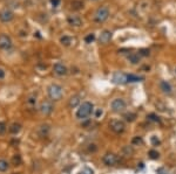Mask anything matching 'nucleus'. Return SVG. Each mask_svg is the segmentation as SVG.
<instances>
[{
  "instance_id": "obj_1",
  "label": "nucleus",
  "mask_w": 176,
  "mask_h": 174,
  "mask_svg": "<svg viewBox=\"0 0 176 174\" xmlns=\"http://www.w3.org/2000/svg\"><path fill=\"white\" fill-rule=\"evenodd\" d=\"M92 111H93V104L91 102H83L76 111V118L80 121H85L91 116Z\"/></svg>"
},
{
  "instance_id": "obj_2",
  "label": "nucleus",
  "mask_w": 176,
  "mask_h": 174,
  "mask_svg": "<svg viewBox=\"0 0 176 174\" xmlns=\"http://www.w3.org/2000/svg\"><path fill=\"white\" fill-rule=\"evenodd\" d=\"M48 97L52 100H60L64 96V88L59 84H51L47 88Z\"/></svg>"
},
{
  "instance_id": "obj_3",
  "label": "nucleus",
  "mask_w": 176,
  "mask_h": 174,
  "mask_svg": "<svg viewBox=\"0 0 176 174\" xmlns=\"http://www.w3.org/2000/svg\"><path fill=\"white\" fill-rule=\"evenodd\" d=\"M109 16V10L106 6H102L100 8H97V11L95 12V15H94V19H95L96 22H105L108 19Z\"/></svg>"
},
{
  "instance_id": "obj_4",
  "label": "nucleus",
  "mask_w": 176,
  "mask_h": 174,
  "mask_svg": "<svg viewBox=\"0 0 176 174\" xmlns=\"http://www.w3.org/2000/svg\"><path fill=\"white\" fill-rule=\"evenodd\" d=\"M126 102L122 100V98H115V100H113L112 104H111V108H112V110L114 112H116V113H121L123 111L126 110Z\"/></svg>"
},
{
  "instance_id": "obj_5",
  "label": "nucleus",
  "mask_w": 176,
  "mask_h": 174,
  "mask_svg": "<svg viewBox=\"0 0 176 174\" xmlns=\"http://www.w3.org/2000/svg\"><path fill=\"white\" fill-rule=\"evenodd\" d=\"M109 127L115 133H122L126 130L124 123L122 121H120V119H112V121H109Z\"/></svg>"
},
{
  "instance_id": "obj_6",
  "label": "nucleus",
  "mask_w": 176,
  "mask_h": 174,
  "mask_svg": "<svg viewBox=\"0 0 176 174\" xmlns=\"http://www.w3.org/2000/svg\"><path fill=\"white\" fill-rule=\"evenodd\" d=\"M54 110V105L51 100H43L41 102V104L39 106V111L41 112V115L43 116H49Z\"/></svg>"
},
{
  "instance_id": "obj_7",
  "label": "nucleus",
  "mask_w": 176,
  "mask_h": 174,
  "mask_svg": "<svg viewBox=\"0 0 176 174\" xmlns=\"http://www.w3.org/2000/svg\"><path fill=\"white\" fill-rule=\"evenodd\" d=\"M14 19V13L10 8H4L0 11V21L1 22H11Z\"/></svg>"
},
{
  "instance_id": "obj_8",
  "label": "nucleus",
  "mask_w": 176,
  "mask_h": 174,
  "mask_svg": "<svg viewBox=\"0 0 176 174\" xmlns=\"http://www.w3.org/2000/svg\"><path fill=\"white\" fill-rule=\"evenodd\" d=\"M117 157L114 154V153H106L102 158V161L106 166H115L117 163Z\"/></svg>"
},
{
  "instance_id": "obj_9",
  "label": "nucleus",
  "mask_w": 176,
  "mask_h": 174,
  "mask_svg": "<svg viewBox=\"0 0 176 174\" xmlns=\"http://www.w3.org/2000/svg\"><path fill=\"white\" fill-rule=\"evenodd\" d=\"M12 47V39L7 34H0V49H10Z\"/></svg>"
},
{
  "instance_id": "obj_10",
  "label": "nucleus",
  "mask_w": 176,
  "mask_h": 174,
  "mask_svg": "<svg viewBox=\"0 0 176 174\" xmlns=\"http://www.w3.org/2000/svg\"><path fill=\"white\" fill-rule=\"evenodd\" d=\"M112 81H113V83H115V84H124V83H128V82H127V75L123 74V73H120V71H117V73H115V74L113 75Z\"/></svg>"
},
{
  "instance_id": "obj_11",
  "label": "nucleus",
  "mask_w": 176,
  "mask_h": 174,
  "mask_svg": "<svg viewBox=\"0 0 176 174\" xmlns=\"http://www.w3.org/2000/svg\"><path fill=\"white\" fill-rule=\"evenodd\" d=\"M53 71L54 74L58 75V76H65V75H67V73H68V69H67L66 66L58 62V63H55L53 66Z\"/></svg>"
},
{
  "instance_id": "obj_12",
  "label": "nucleus",
  "mask_w": 176,
  "mask_h": 174,
  "mask_svg": "<svg viewBox=\"0 0 176 174\" xmlns=\"http://www.w3.org/2000/svg\"><path fill=\"white\" fill-rule=\"evenodd\" d=\"M112 40V32L111 31H103V32L100 34V37H99V41L102 45H107Z\"/></svg>"
},
{
  "instance_id": "obj_13",
  "label": "nucleus",
  "mask_w": 176,
  "mask_h": 174,
  "mask_svg": "<svg viewBox=\"0 0 176 174\" xmlns=\"http://www.w3.org/2000/svg\"><path fill=\"white\" fill-rule=\"evenodd\" d=\"M67 22L70 23V26H74V27H79L82 25V20H81L80 16L78 15H70L67 18Z\"/></svg>"
},
{
  "instance_id": "obj_14",
  "label": "nucleus",
  "mask_w": 176,
  "mask_h": 174,
  "mask_svg": "<svg viewBox=\"0 0 176 174\" xmlns=\"http://www.w3.org/2000/svg\"><path fill=\"white\" fill-rule=\"evenodd\" d=\"M68 105H70V108H72V109H74L76 106H80V96L75 95L73 96V97H70Z\"/></svg>"
},
{
  "instance_id": "obj_15",
  "label": "nucleus",
  "mask_w": 176,
  "mask_h": 174,
  "mask_svg": "<svg viewBox=\"0 0 176 174\" xmlns=\"http://www.w3.org/2000/svg\"><path fill=\"white\" fill-rule=\"evenodd\" d=\"M127 58H128V61L132 64H138L140 62V60H141V55H140V54L132 53V54H129Z\"/></svg>"
},
{
  "instance_id": "obj_16",
  "label": "nucleus",
  "mask_w": 176,
  "mask_h": 174,
  "mask_svg": "<svg viewBox=\"0 0 176 174\" xmlns=\"http://www.w3.org/2000/svg\"><path fill=\"white\" fill-rule=\"evenodd\" d=\"M48 132H49V125H47V124L41 125V126H39V129H38V133H39L40 137H46L48 134Z\"/></svg>"
},
{
  "instance_id": "obj_17",
  "label": "nucleus",
  "mask_w": 176,
  "mask_h": 174,
  "mask_svg": "<svg viewBox=\"0 0 176 174\" xmlns=\"http://www.w3.org/2000/svg\"><path fill=\"white\" fill-rule=\"evenodd\" d=\"M160 87H161V90L165 92V94H171V87L170 84L168 83V82H165V81H162L160 83Z\"/></svg>"
},
{
  "instance_id": "obj_18",
  "label": "nucleus",
  "mask_w": 176,
  "mask_h": 174,
  "mask_svg": "<svg viewBox=\"0 0 176 174\" xmlns=\"http://www.w3.org/2000/svg\"><path fill=\"white\" fill-rule=\"evenodd\" d=\"M20 130H21V125H20L19 123H13L11 126H10V129H8V131L11 132L12 134H16V133H19Z\"/></svg>"
},
{
  "instance_id": "obj_19",
  "label": "nucleus",
  "mask_w": 176,
  "mask_h": 174,
  "mask_svg": "<svg viewBox=\"0 0 176 174\" xmlns=\"http://www.w3.org/2000/svg\"><path fill=\"white\" fill-rule=\"evenodd\" d=\"M10 168V163L6 161L5 159H0V172L4 173V172H7Z\"/></svg>"
},
{
  "instance_id": "obj_20",
  "label": "nucleus",
  "mask_w": 176,
  "mask_h": 174,
  "mask_svg": "<svg viewBox=\"0 0 176 174\" xmlns=\"http://www.w3.org/2000/svg\"><path fill=\"white\" fill-rule=\"evenodd\" d=\"M72 8L73 10H81L82 7H83V1H81V0H74V1H72Z\"/></svg>"
},
{
  "instance_id": "obj_21",
  "label": "nucleus",
  "mask_w": 176,
  "mask_h": 174,
  "mask_svg": "<svg viewBox=\"0 0 176 174\" xmlns=\"http://www.w3.org/2000/svg\"><path fill=\"white\" fill-rule=\"evenodd\" d=\"M143 77H141V76H136V75H127V82H130V83H133V82H140V81H142Z\"/></svg>"
},
{
  "instance_id": "obj_22",
  "label": "nucleus",
  "mask_w": 176,
  "mask_h": 174,
  "mask_svg": "<svg viewBox=\"0 0 176 174\" xmlns=\"http://www.w3.org/2000/svg\"><path fill=\"white\" fill-rule=\"evenodd\" d=\"M60 42L62 43V45H65V46H70V43H72V37L64 35V36L60 39Z\"/></svg>"
},
{
  "instance_id": "obj_23",
  "label": "nucleus",
  "mask_w": 176,
  "mask_h": 174,
  "mask_svg": "<svg viewBox=\"0 0 176 174\" xmlns=\"http://www.w3.org/2000/svg\"><path fill=\"white\" fill-rule=\"evenodd\" d=\"M124 118H126V121H135V118H136V115L129 112V113H126V115H124Z\"/></svg>"
},
{
  "instance_id": "obj_24",
  "label": "nucleus",
  "mask_w": 176,
  "mask_h": 174,
  "mask_svg": "<svg viewBox=\"0 0 176 174\" xmlns=\"http://www.w3.org/2000/svg\"><path fill=\"white\" fill-rule=\"evenodd\" d=\"M122 152L124 153V155H132L134 153V150L132 147H129V146H124L122 148Z\"/></svg>"
},
{
  "instance_id": "obj_25",
  "label": "nucleus",
  "mask_w": 176,
  "mask_h": 174,
  "mask_svg": "<svg viewBox=\"0 0 176 174\" xmlns=\"http://www.w3.org/2000/svg\"><path fill=\"white\" fill-rule=\"evenodd\" d=\"M12 161H13V163H14L16 166H19V165L21 163V157H20L19 154H16V155L13 157V159H12Z\"/></svg>"
},
{
  "instance_id": "obj_26",
  "label": "nucleus",
  "mask_w": 176,
  "mask_h": 174,
  "mask_svg": "<svg viewBox=\"0 0 176 174\" xmlns=\"http://www.w3.org/2000/svg\"><path fill=\"white\" fill-rule=\"evenodd\" d=\"M94 40H95V35H94L93 33H92V34H88V35L85 37V42L86 43H92Z\"/></svg>"
},
{
  "instance_id": "obj_27",
  "label": "nucleus",
  "mask_w": 176,
  "mask_h": 174,
  "mask_svg": "<svg viewBox=\"0 0 176 174\" xmlns=\"http://www.w3.org/2000/svg\"><path fill=\"white\" fill-rule=\"evenodd\" d=\"M148 119L151 121H155V123H159L160 121V119H159V117L156 116V115H154V113H150V115H148Z\"/></svg>"
},
{
  "instance_id": "obj_28",
  "label": "nucleus",
  "mask_w": 176,
  "mask_h": 174,
  "mask_svg": "<svg viewBox=\"0 0 176 174\" xmlns=\"http://www.w3.org/2000/svg\"><path fill=\"white\" fill-rule=\"evenodd\" d=\"M81 174H94V171L89 167H85V168H82L81 171Z\"/></svg>"
},
{
  "instance_id": "obj_29",
  "label": "nucleus",
  "mask_w": 176,
  "mask_h": 174,
  "mask_svg": "<svg viewBox=\"0 0 176 174\" xmlns=\"http://www.w3.org/2000/svg\"><path fill=\"white\" fill-rule=\"evenodd\" d=\"M6 130H7V127H6V124L4 123V121H0V134H4Z\"/></svg>"
},
{
  "instance_id": "obj_30",
  "label": "nucleus",
  "mask_w": 176,
  "mask_h": 174,
  "mask_svg": "<svg viewBox=\"0 0 176 174\" xmlns=\"http://www.w3.org/2000/svg\"><path fill=\"white\" fill-rule=\"evenodd\" d=\"M27 103H28V104H35V103H37V96H31V97H28Z\"/></svg>"
},
{
  "instance_id": "obj_31",
  "label": "nucleus",
  "mask_w": 176,
  "mask_h": 174,
  "mask_svg": "<svg viewBox=\"0 0 176 174\" xmlns=\"http://www.w3.org/2000/svg\"><path fill=\"white\" fill-rule=\"evenodd\" d=\"M139 144H142V138L134 137L133 138V145H139Z\"/></svg>"
},
{
  "instance_id": "obj_32",
  "label": "nucleus",
  "mask_w": 176,
  "mask_h": 174,
  "mask_svg": "<svg viewBox=\"0 0 176 174\" xmlns=\"http://www.w3.org/2000/svg\"><path fill=\"white\" fill-rule=\"evenodd\" d=\"M149 157L151 159H157L159 158V153L156 151H149Z\"/></svg>"
},
{
  "instance_id": "obj_33",
  "label": "nucleus",
  "mask_w": 176,
  "mask_h": 174,
  "mask_svg": "<svg viewBox=\"0 0 176 174\" xmlns=\"http://www.w3.org/2000/svg\"><path fill=\"white\" fill-rule=\"evenodd\" d=\"M140 55H142V56H148V55H149V49H141V50H140Z\"/></svg>"
},
{
  "instance_id": "obj_34",
  "label": "nucleus",
  "mask_w": 176,
  "mask_h": 174,
  "mask_svg": "<svg viewBox=\"0 0 176 174\" xmlns=\"http://www.w3.org/2000/svg\"><path fill=\"white\" fill-rule=\"evenodd\" d=\"M102 113H103L102 109H96V111H95V117H96V118H100V117L102 116Z\"/></svg>"
},
{
  "instance_id": "obj_35",
  "label": "nucleus",
  "mask_w": 176,
  "mask_h": 174,
  "mask_svg": "<svg viewBox=\"0 0 176 174\" xmlns=\"http://www.w3.org/2000/svg\"><path fill=\"white\" fill-rule=\"evenodd\" d=\"M5 75H6L5 70H4L2 68H0V79H5Z\"/></svg>"
},
{
  "instance_id": "obj_36",
  "label": "nucleus",
  "mask_w": 176,
  "mask_h": 174,
  "mask_svg": "<svg viewBox=\"0 0 176 174\" xmlns=\"http://www.w3.org/2000/svg\"><path fill=\"white\" fill-rule=\"evenodd\" d=\"M51 2H52V5H53L54 7H56V6H59V4H60V0H51Z\"/></svg>"
},
{
  "instance_id": "obj_37",
  "label": "nucleus",
  "mask_w": 176,
  "mask_h": 174,
  "mask_svg": "<svg viewBox=\"0 0 176 174\" xmlns=\"http://www.w3.org/2000/svg\"><path fill=\"white\" fill-rule=\"evenodd\" d=\"M151 142H153V144H160V142H159V139H156V137H151Z\"/></svg>"
}]
</instances>
